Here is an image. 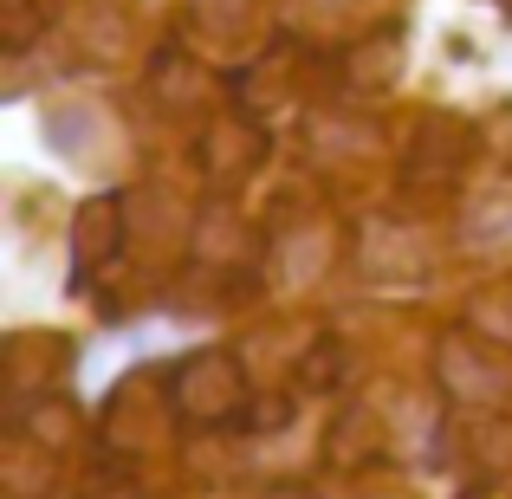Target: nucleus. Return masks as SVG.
I'll return each instance as SVG.
<instances>
[{
  "instance_id": "8",
  "label": "nucleus",
  "mask_w": 512,
  "mask_h": 499,
  "mask_svg": "<svg viewBox=\"0 0 512 499\" xmlns=\"http://www.w3.org/2000/svg\"><path fill=\"white\" fill-rule=\"evenodd\" d=\"M39 33H46V7L39 0H0V46L7 52H26Z\"/></svg>"
},
{
  "instance_id": "4",
  "label": "nucleus",
  "mask_w": 512,
  "mask_h": 499,
  "mask_svg": "<svg viewBox=\"0 0 512 499\" xmlns=\"http://www.w3.org/2000/svg\"><path fill=\"white\" fill-rule=\"evenodd\" d=\"M467 156H474V130L454 124V117H428V137H415L409 150V175L415 182H448Z\"/></svg>"
},
{
  "instance_id": "9",
  "label": "nucleus",
  "mask_w": 512,
  "mask_h": 499,
  "mask_svg": "<svg viewBox=\"0 0 512 499\" xmlns=\"http://www.w3.org/2000/svg\"><path fill=\"white\" fill-rule=\"evenodd\" d=\"M467 234H474V247H506V240H512V195L474 201V214H467Z\"/></svg>"
},
{
  "instance_id": "3",
  "label": "nucleus",
  "mask_w": 512,
  "mask_h": 499,
  "mask_svg": "<svg viewBox=\"0 0 512 499\" xmlns=\"http://www.w3.org/2000/svg\"><path fill=\"white\" fill-rule=\"evenodd\" d=\"M117 240H124V201L91 195L85 208H78V227H72V286H85V279L111 260Z\"/></svg>"
},
{
  "instance_id": "10",
  "label": "nucleus",
  "mask_w": 512,
  "mask_h": 499,
  "mask_svg": "<svg viewBox=\"0 0 512 499\" xmlns=\"http://www.w3.org/2000/svg\"><path fill=\"white\" fill-rule=\"evenodd\" d=\"M338 370H344V344H338V337H318V357L305 350V363H299V383H312V389H331V383H338Z\"/></svg>"
},
{
  "instance_id": "11",
  "label": "nucleus",
  "mask_w": 512,
  "mask_h": 499,
  "mask_svg": "<svg viewBox=\"0 0 512 499\" xmlns=\"http://www.w3.org/2000/svg\"><path fill=\"white\" fill-rule=\"evenodd\" d=\"M85 499H137V493H130V487H124V480H104V487H91Z\"/></svg>"
},
{
  "instance_id": "1",
  "label": "nucleus",
  "mask_w": 512,
  "mask_h": 499,
  "mask_svg": "<svg viewBox=\"0 0 512 499\" xmlns=\"http://www.w3.org/2000/svg\"><path fill=\"white\" fill-rule=\"evenodd\" d=\"M247 370H240L234 350H195L169 370V409L195 428H221L247 409Z\"/></svg>"
},
{
  "instance_id": "5",
  "label": "nucleus",
  "mask_w": 512,
  "mask_h": 499,
  "mask_svg": "<svg viewBox=\"0 0 512 499\" xmlns=\"http://www.w3.org/2000/svg\"><path fill=\"white\" fill-rule=\"evenodd\" d=\"M266 156V137L253 124H240V117H227V124L208 130V143H201V163H208L214 182H240L253 163Z\"/></svg>"
},
{
  "instance_id": "2",
  "label": "nucleus",
  "mask_w": 512,
  "mask_h": 499,
  "mask_svg": "<svg viewBox=\"0 0 512 499\" xmlns=\"http://www.w3.org/2000/svg\"><path fill=\"white\" fill-rule=\"evenodd\" d=\"M441 383H448V396L461 402H500L506 396V363L487 357V344H474V337H441V357H435Z\"/></svg>"
},
{
  "instance_id": "7",
  "label": "nucleus",
  "mask_w": 512,
  "mask_h": 499,
  "mask_svg": "<svg viewBox=\"0 0 512 499\" xmlns=\"http://www.w3.org/2000/svg\"><path fill=\"white\" fill-rule=\"evenodd\" d=\"M0 487H7V499H39V493H52V461L33 448V441L13 435L7 448H0Z\"/></svg>"
},
{
  "instance_id": "6",
  "label": "nucleus",
  "mask_w": 512,
  "mask_h": 499,
  "mask_svg": "<svg viewBox=\"0 0 512 499\" xmlns=\"http://www.w3.org/2000/svg\"><path fill=\"white\" fill-rule=\"evenodd\" d=\"M396 72H402V39L396 33H363V46H350L344 52V85L350 91H389L396 85Z\"/></svg>"
}]
</instances>
